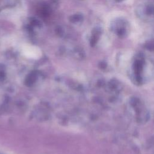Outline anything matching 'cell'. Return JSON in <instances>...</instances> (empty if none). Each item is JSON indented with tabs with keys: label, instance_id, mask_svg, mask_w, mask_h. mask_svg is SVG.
<instances>
[{
	"label": "cell",
	"instance_id": "obj_1",
	"mask_svg": "<svg viewBox=\"0 0 154 154\" xmlns=\"http://www.w3.org/2000/svg\"><path fill=\"white\" fill-rule=\"evenodd\" d=\"M22 53L23 56L31 59H38L42 56L41 50L38 47L31 45H23Z\"/></svg>",
	"mask_w": 154,
	"mask_h": 154
}]
</instances>
